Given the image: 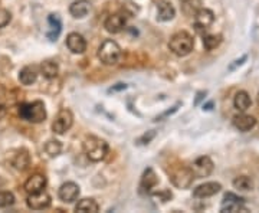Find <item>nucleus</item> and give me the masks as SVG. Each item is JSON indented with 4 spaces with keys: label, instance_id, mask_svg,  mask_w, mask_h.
<instances>
[{
    "label": "nucleus",
    "instance_id": "20",
    "mask_svg": "<svg viewBox=\"0 0 259 213\" xmlns=\"http://www.w3.org/2000/svg\"><path fill=\"white\" fill-rule=\"evenodd\" d=\"M46 186V177L42 176V174H33L31 176L26 183H25V190L28 193H35V192H39V190H43Z\"/></svg>",
    "mask_w": 259,
    "mask_h": 213
},
{
    "label": "nucleus",
    "instance_id": "37",
    "mask_svg": "<svg viewBox=\"0 0 259 213\" xmlns=\"http://www.w3.org/2000/svg\"><path fill=\"white\" fill-rule=\"evenodd\" d=\"M118 86H114V88H111L110 89V92H113V91H120V89H126L127 88V85L126 84H117Z\"/></svg>",
    "mask_w": 259,
    "mask_h": 213
},
{
    "label": "nucleus",
    "instance_id": "11",
    "mask_svg": "<svg viewBox=\"0 0 259 213\" xmlns=\"http://www.w3.org/2000/svg\"><path fill=\"white\" fill-rule=\"evenodd\" d=\"M58 196L62 202L65 203H72L78 199L80 196V186L75 184L74 181H66L64 183L59 190H58Z\"/></svg>",
    "mask_w": 259,
    "mask_h": 213
},
{
    "label": "nucleus",
    "instance_id": "8",
    "mask_svg": "<svg viewBox=\"0 0 259 213\" xmlns=\"http://www.w3.org/2000/svg\"><path fill=\"white\" fill-rule=\"evenodd\" d=\"M245 205V199L243 197H239L233 193H226L225 197H223V202H222V208H220V212L226 213H235L241 212V211H246L243 208Z\"/></svg>",
    "mask_w": 259,
    "mask_h": 213
},
{
    "label": "nucleus",
    "instance_id": "16",
    "mask_svg": "<svg viewBox=\"0 0 259 213\" xmlns=\"http://www.w3.org/2000/svg\"><path fill=\"white\" fill-rule=\"evenodd\" d=\"M12 166L19 171L28 170L31 166V156H29L28 150H25V148L17 150V153L12 159Z\"/></svg>",
    "mask_w": 259,
    "mask_h": 213
},
{
    "label": "nucleus",
    "instance_id": "30",
    "mask_svg": "<svg viewBox=\"0 0 259 213\" xmlns=\"http://www.w3.org/2000/svg\"><path fill=\"white\" fill-rule=\"evenodd\" d=\"M15 203V195L12 192H0V209L9 208Z\"/></svg>",
    "mask_w": 259,
    "mask_h": 213
},
{
    "label": "nucleus",
    "instance_id": "9",
    "mask_svg": "<svg viewBox=\"0 0 259 213\" xmlns=\"http://www.w3.org/2000/svg\"><path fill=\"white\" fill-rule=\"evenodd\" d=\"M26 205H28V208H31L33 211H43L50 206V196L45 190L29 193Z\"/></svg>",
    "mask_w": 259,
    "mask_h": 213
},
{
    "label": "nucleus",
    "instance_id": "31",
    "mask_svg": "<svg viewBox=\"0 0 259 213\" xmlns=\"http://www.w3.org/2000/svg\"><path fill=\"white\" fill-rule=\"evenodd\" d=\"M150 195H151L153 197L162 200L163 203L169 202V200L173 197V193L169 190V189H164V190H160V192H154V193H150Z\"/></svg>",
    "mask_w": 259,
    "mask_h": 213
},
{
    "label": "nucleus",
    "instance_id": "36",
    "mask_svg": "<svg viewBox=\"0 0 259 213\" xmlns=\"http://www.w3.org/2000/svg\"><path fill=\"white\" fill-rule=\"evenodd\" d=\"M4 99H6V89L0 85V104L4 105Z\"/></svg>",
    "mask_w": 259,
    "mask_h": 213
},
{
    "label": "nucleus",
    "instance_id": "10",
    "mask_svg": "<svg viewBox=\"0 0 259 213\" xmlns=\"http://www.w3.org/2000/svg\"><path fill=\"white\" fill-rule=\"evenodd\" d=\"M126 25H127V17L123 13L110 15L104 22V28L110 33H120L126 28Z\"/></svg>",
    "mask_w": 259,
    "mask_h": 213
},
{
    "label": "nucleus",
    "instance_id": "3",
    "mask_svg": "<svg viewBox=\"0 0 259 213\" xmlns=\"http://www.w3.org/2000/svg\"><path fill=\"white\" fill-rule=\"evenodd\" d=\"M194 39L187 32H177L174 33L169 42V48L174 55L177 56H186L193 50Z\"/></svg>",
    "mask_w": 259,
    "mask_h": 213
},
{
    "label": "nucleus",
    "instance_id": "4",
    "mask_svg": "<svg viewBox=\"0 0 259 213\" xmlns=\"http://www.w3.org/2000/svg\"><path fill=\"white\" fill-rule=\"evenodd\" d=\"M98 58L104 65H115L121 58L120 45L111 39H107L98 48Z\"/></svg>",
    "mask_w": 259,
    "mask_h": 213
},
{
    "label": "nucleus",
    "instance_id": "21",
    "mask_svg": "<svg viewBox=\"0 0 259 213\" xmlns=\"http://www.w3.org/2000/svg\"><path fill=\"white\" fill-rule=\"evenodd\" d=\"M91 10V3L88 0H78L69 6V13L75 19H84Z\"/></svg>",
    "mask_w": 259,
    "mask_h": 213
},
{
    "label": "nucleus",
    "instance_id": "6",
    "mask_svg": "<svg viewBox=\"0 0 259 213\" xmlns=\"http://www.w3.org/2000/svg\"><path fill=\"white\" fill-rule=\"evenodd\" d=\"M189 169L192 170L194 179H203V177H208V176L212 174V171H213V162L210 160V157L202 156L197 160H194L193 164Z\"/></svg>",
    "mask_w": 259,
    "mask_h": 213
},
{
    "label": "nucleus",
    "instance_id": "22",
    "mask_svg": "<svg viewBox=\"0 0 259 213\" xmlns=\"http://www.w3.org/2000/svg\"><path fill=\"white\" fill-rule=\"evenodd\" d=\"M36 80H38V72H36V69L33 66H25V68L20 69L19 81H20L22 85H32V84L36 82Z\"/></svg>",
    "mask_w": 259,
    "mask_h": 213
},
{
    "label": "nucleus",
    "instance_id": "34",
    "mask_svg": "<svg viewBox=\"0 0 259 213\" xmlns=\"http://www.w3.org/2000/svg\"><path fill=\"white\" fill-rule=\"evenodd\" d=\"M246 58H248V56H246V55H243V56H242L241 59L235 61V64H233V65H230V66H229V69H230V71H233V69H235V68H236L238 65H242V64H243V62L246 61Z\"/></svg>",
    "mask_w": 259,
    "mask_h": 213
},
{
    "label": "nucleus",
    "instance_id": "29",
    "mask_svg": "<svg viewBox=\"0 0 259 213\" xmlns=\"http://www.w3.org/2000/svg\"><path fill=\"white\" fill-rule=\"evenodd\" d=\"M222 43L220 35H203V45L208 50H213Z\"/></svg>",
    "mask_w": 259,
    "mask_h": 213
},
{
    "label": "nucleus",
    "instance_id": "19",
    "mask_svg": "<svg viewBox=\"0 0 259 213\" xmlns=\"http://www.w3.org/2000/svg\"><path fill=\"white\" fill-rule=\"evenodd\" d=\"M233 126L239 131L246 132V131H251L257 126V120H255V117L248 115V114H239V115L233 117Z\"/></svg>",
    "mask_w": 259,
    "mask_h": 213
},
{
    "label": "nucleus",
    "instance_id": "40",
    "mask_svg": "<svg viewBox=\"0 0 259 213\" xmlns=\"http://www.w3.org/2000/svg\"><path fill=\"white\" fill-rule=\"evenodd\" d=\"M258 102H259V94H258Z\"/></svg>",
    "mask_w": 259,
    "mask_h": 213
},
{
    "label": "nucleus",
    "instance_id": "26",
    "mask_svg": "<svg viewBox=\"0 0 259 213\" xmlns=\"http://www.w3.org/2000/svg\"><path fill=\"white\" fill-rule=\"evenodd\" d=\"M98 209H99V206H98V203H97L94 199H82V200H80L78 205L75 206V211H77V212L82 213H95L98 212Z\"/></svg>",
    "mask_w": 259,
    "mask_h": 213
},
{
    "label": "nucleus",
    "instance_id": "18",
    "mask_svg": "<svg viewBox=\"0 0 259 213\" xmlns=\"http://www.w3.org/2000/svg\"><path fill=\"white\" fill-rule=\"evenodd\" d=\"M176 16V10L172 4L166 0L157 1V20L159 22H169Z\"/></svg>",
    "mask_w": 259,
    "mask_h": 213
},
{
    "label": "nucleus",
    "instance_id": "33",
    "mask_svg": "<svg viewBox=\"0 0 259 213\" xmlns=\"http://www.w3.org/2000/svg\"><path fill=\"white\" fill-rule=\"evenodd\" d=\"M154 137H156V131L151 130V131H148V134H147V132L143 134V135L137 140V144H148Z\"/></svg>",
    "mask_w": 259,
    "mask_h": 213
},
{
    "label": "nucleus",
    "instance_id": "28",
    "mask_svg": "<svg viewBox=\"0 0 259 213\" xmlns=\"http://www.w3.org/2000/svg\"><path fill=\"white\" fill-rule=\"evenodd\" d=\"M45 151L49 157H56L58 154H61L62 151V144L58 140H49L45 144Z\"/></svg>",
    "mask_w": 259,
    "mask_h": 213
},
{
    "label": "nucleus",
    "instance_id": "38",
    "mask_svg": "<svg viewBox=\"0 0 259 213\" xmlns=\"http://www.w3.org/2000/svg\"><path fill=\"white\" fill-rule=\"evenodd\" d=\"M6 113H7V111H6V107H4L3 104H0V120H1V118H4Z\"/></svg>",
    "mask_w": 259,
    "mask_h": 213
},
{
    "label": "nucleus",
    "instance_id": "7",
    "mask_svg": "<svg viewBox=\"0 0 259 213\" xmlns=\"http://www.w3.org/2000/svg\"><path fill=\"white\" fill-rule=\"evenodd\" d=\"M215 22V13L210 9H200L194 15V28L199 33H205Z\"/></svg>",
    "mask_w": 259,
    "mask_h": 213
},
{
    "label": "nucleus",
    "instance_id": "32",
    "mask_svg": "<svg viewBox=\"0 0 259 213\" xmlns=\"http://www.w3.org/2000/svg\"><path fill=\"white\" fill-rule=\"evenodd\" d=\"M10 20H12L10 12L6 10V9H0V29L4 28V26H7L10 23Z\"/></svg>",
    "mask_w": 259,
    "mask_h": 213
},
{
    "label": "nucleus",
    "instance_id": "15",
    "mask_svg": "<svg viewBox=\"0 0 259 213\" xmlns=\"http://www.w3.org/2000/svg\"><path fill=\"white\" fill-rule=\"evenodd\" d=\"M66 46L72 53H84L86 50V41L82 35L72 32L66 36Z\"/></svg>",
    "mask_w": 259,
    "mask_h": 213
},
{
    "label": "nucleus",
    "instance_id": "12",
    "mask_svg": "<svg viewBox=\"0 0 259 213\" xmlns=\"http://www.w3.org/2000/svg\"><path fill=\"white\" fill-rule=\"evenodd\" d=\"M170 179H172V183L176 187L186 189V187H189L193 183L194 176H193V173H192L190 169H178V170H176L173 173L172 176H170Z\"/></svg>",
    "mask_w": 259,
    "mask_h": 213
},
{
    "label": "nucleus",
    "instance_id": "13",
    "mask_svg": "<svg viewBox=\"0 0 259 213\" xmlns=\"http://www.w3.org/2000/svg\"><path fill=\"white\" fill-rule=\"evenodd\" d=\"M220 189H222L220 183H217V181H208V183H203V184L197 186L193 190V196L197 197V199H206V197L215 196L216 193L220 192Z\"/></svg>",
    "mask_w": 259,
    "mask_h": 213
},
{
    "label": "nucleus",
    "instance_id": "17",
    "mask_svg": "<svg viewBox=\"0 0 259 213\" xmlns=\"http://www.w3.org/2000/svg\"><path fill=\"white\" fill-rule=\"evenodd\" d=\"M48 25H49V31L46 32V36L50 42H55L58 39V36L61 35L62 22H61L58 15H49L48 16Z\"/></svg>",
    "mask_w": 259,
    "mask_h": 213
},
{
    "label": "nucleus",
    "instance_id": "35",
    "mask_svg": "<svg viewBox=\"0 0 259 213\" xmlns=\"http://www.w3.org/2000/svg\"><path fill=\"white\" fill-rule=\"evenodd\" d=\"M205 97H206V91L197 92V97H196V99H194V105H199V102H200L202 99H205Z\"/></svg>",
    "mask_w": 259,
    "mask_h": 213
},
{
    "label": "nucleus",
    "instance_id": "27",
    "mask_svg": "<svg viewBox=\"0 0 259 213\" xmlns=\"http://www.w3.org/2000/svg\"><path fill=\"white\" fill-rule=\"evenodd\" d=\"M233 187L241 192H249L254 189V181L248 176H239L233 180Z\"/></svg>",
    "mask_w": 259,
    "mask_h": 213
},
{
    "label": "nucleus",
    "instance_id": "25",
    "mask_svg": "<svg viewBox=\"0 0 259 213\" xmlns=\"http://www.w3.org/2000/svg\"><path fill=\"white\" fill-rule=\"evenodd\" d=\"M202 9V0H183L181 10L186 16H194Z\"/></svg>",
    "mask_w": 259,
    "mask_h": 213
},
{
    "label": "nucleus",
    "instance_id": "39",
    "mask_svg": "<svg viewBox=\"0 0 259 213\" xmlns=\"http://www.w3.org/2000/svg\"><path fill=\"white\" fill-rule=\"evenodd\" d=\"M3 184H4V180H3V179L0 177V186H3Z\"/></svg>",
    "mask_w": 259,
    "mask_h": 213
},
{
    "label": "nucleus",
    "instance_id": "14",
    "mask_svg": "<svg viewBox=\"0 0 259 213\" xmlns=\"http://www.w3.org/2000/svg\"><path fill=\"white\" fill-rule=\"evenodd\" d=\"M157 183H159V179H157V174L154 173V170L151 167L146 169L141 176V181H140V193L150 195L151 189L156 187Z\"/></svg>",
    "mask_w": 259,
    "mask_h": 213
},
{
    "label": "nucleus",
    "instance_id": "23",
    "mask_svg": "<svg viewBox=\"0 0 259 213\" xmlns=\"http://www.w3.org/2000/svg\"><path fill=\"white\" fill-rule=\"evenodd\" d=\"M252 101H251V97L246 91H239L236 95H235V99H233V105L238 111H246L249 107H251Z\"/></svg>",
    "mask_w": 259,
    "mask_h": 213
},
{
    "label": "nucleus",
    "instance_id": "1",
    "mask_svg": "<svg viewBox=\"0 0 259 213\" xmlns=\"http://www.w3.org/2000/svg\"><path fill=\"white\" fill-rule=\"evenodd\" d=\"M19 117L25 121L39 124L46 120V110L42 101H33V102H23L19 105Z\"/></svg>",
    "mask_w": 259,
    "mask_h": 213
},
{
    "label": "nucleus",
    "instance_id": "24",
    "mask_svg": "<svg viewBox=\"0 0 259 213\" xmlns=\"http://www.w3.org/2000/svg\"><path fill=\"white\" fill-rule=\"evenodd\" d=\"M41 72L46 80H53L59 72V66L53 61H45L41 64Z\"/></svg>",
    "mask_w": 259,
    "mask_h": 213
},
{
    "label": "nucleus",
    "instance_id": "5",
    "mask_svg": "<svg viewBox=\"0 0 259 213\" xmlns=\"http://www.w3.org/2000/svg\"><path fill=\"white\" fill-rule=\"evenodd\" d=\"M72 124H74V115H72V113L69 110L64 108V110H61L58 113V115H56V118H55V121L52 124V130H53L55 134L62 135V134H65L69 128L72 127Z\"/></svg>",
    "mask_w": 259,
    "mask_h": 213
},
{
    "label": "nucleus",
    "instance_id": "2",
    "mask_svg": "<svg viewBox=\"0 0 259 213\" xmlns=\"http://www.w3.org/2000/svg\"><path fill=\"white\" fill-rule=\"evenodd\" d=\"M84 153L91 162H94V163L101 162L105 159V156L108 153V144L104 140H101L99 137L89 135L84 141Z\"/></svg>",
    "mask_w": 259,
    "mask_h": 213
}]
</instances>
